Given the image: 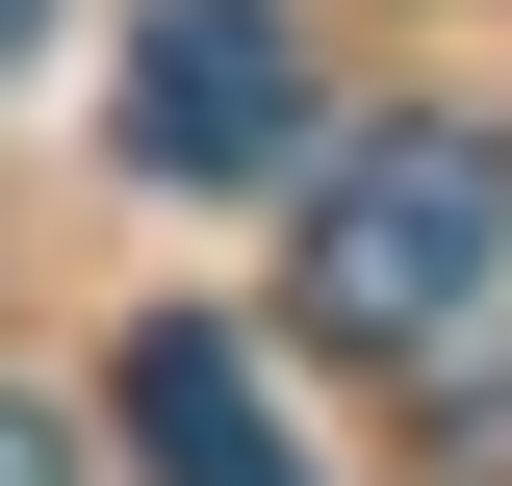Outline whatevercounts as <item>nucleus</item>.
<instances>
[{
	"label": "nucleus",
	"instance_id": "nucleus-5",
	"mask_svg": "<svg viewBox=\"0 0 512 486\" xmlns=\"http://www.w3.org/2000/svg\"><path fill=\"white\" fill-rule=\"evenodd\" d=\"M26 26H52V0H0V52H26Z\"/></svg>",
	"mask_w": 512,
	"mask_h": 486
},
{
	"label": "nucleus",
	"instance_id": "nucleus-4",
	"mask_svg": "<svg viewBox=\"0 0 512 486\" xmlns=\"http://www.w3.org/2000/svg\"><path fill=\"white\" fill-rule=\"evenodd\" d=\"M0 486H77V461H52V435H26V410H0Z\"/></svg>",
	"mask_w": 512,
	"mask_h": 486
},
{
	"label": "nucleus",
	"instance_id": "nucleus-2",
	"mask_svg": "<svg viewBox=\"0 0 512 486\" xmlns=\"http://www.w3.org/2000/svg\"><path fill=\"white\" fill-rule=\"evenodd\" d=\"M282 154H308L282 0H154L128 26V180H282Z\"/></svg>",
	"mask_w": 512,
	"mask_h": 486
},
{
	"label": "nucleus",
	"instance_id": "nucleus-1",
	"mask_svg": "<svg viewBox=\"0 0 512 486\" xmlns=\"http://www.w3.org/2000/svg\"><path fill=\"white\" fill-rule=\"evenodd\" d=\"M487 282H512V128L410 103V128H359L308 180V333L333 359H436Z\"/></svg>",
	"mask_w": 512,
	"mask_h": 486
},
{
	"label": "nucleus",
	"instance_id": "nucleus-3",
	"mask_svg": "<svg viewBox=\"0 0 512 486\" xmlns=\"http://www.w3.org/2000/svg\"><path fill=\"white\" fill-rule=\"evenodd\" d=\"M128 435H154V486H308V461H282V410H256V359L205 333V307L128 333Z\"/></svg>",
	"mask_w": 512,
	"mask_h": 486
}]
</instances>
